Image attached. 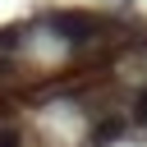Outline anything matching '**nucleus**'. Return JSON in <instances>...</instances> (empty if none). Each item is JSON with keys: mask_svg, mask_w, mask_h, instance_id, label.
I'll use <instances>...</instances> for the list:
<instances>
[{"mask_svg": "<svg viewBox=\"0 0 147 147\" xmlns=\"http://www.w3.org/2000/svg\"><path fill=\"white\" fill-rule=\"evenodd\" d=\"M133 124H147V92H138L133 96V115H129Z\"/></svg>", "mask_w": 147, "mask_h": 147, "instance_id": "5", "label": "nucleus"}, {"mask_svg": "<svg viewBox=\"0 0 147 147\" xmlns=\"http://www.w3.org/2000/svg\"><path fill=\"white\" fill-rule=\"evenodd\" d=\"M5 74H9V69H5V64H0V78H5Z\"/></svg>", "mask_w": 147, "mask_h": 147, "instance_id": "6", "label": "nucleus"}, {"mask_svg": "<svg viewBox=\"0 0 147 147\" xmlns=\"http://www.w3.org/2000/svg\"><path fill=\"white\" fill-rule=\"evenodd\" d=\"M0 147H23V133H18V124H0Z\"/></svg>", "mask_w": 147, "mask_h": 147, "instance_id": "4", "label": "nucleus"}, {"mask_svg": "<svg viewBox=\"0 0 147 147\" xmlns=\"http://www.w3.org/2000/svg\"><path fill=\"white\" fill-rule=\"evenodd\" d=\"M46 23H51V32H55L60 41H69V46H87V41H96V37L110 28L101 14H83V9H60V14H51Z\"/></svg>", "mask_w": 147, "mask_h": 147, "instance_id": "1", "label": "nucleus"}, {"mask_svg": "<svg viewBox=\"0 0 147 147\" xmlns=\"http://www.w3.org/2000/svg\"><path fill=\"white\" fill-rule=\"evenodd\" d=\"M124 129H129V119H124V115H110V119H101V124H96V129L87 133V147H101V142H115V138H119Z\"/></svg>", "mask_w": 147, "mask_h": 147, "instance_id": "2", "label": "nucleus"}, {"mask_svg": "<svg viewBox=\"0 0 147 147\" xmlns=\"http://www.w3.org/2000/svg\"><path fill=\"white\" fill-rule=\"evenodd\" d=\"M23 32H28L23 23H9V28H0V51H18V46H23Z\"/></svg>", "mask_w": 147, "mask_h": 147, "instance_id": "3", "label": "nucleus"}]
</instances>
